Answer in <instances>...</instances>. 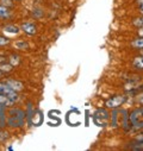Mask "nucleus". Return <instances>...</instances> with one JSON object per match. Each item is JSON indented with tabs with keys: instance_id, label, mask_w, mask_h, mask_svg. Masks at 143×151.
Here are the masks:
<instances>
[{
	"instance_id": "f257e3e1",
	"label": "nucleus",
	"mask_w": 143,
	"mask_h": 151,
	"mask_svg": "<svg viewBox=\"0 0 143 151\" xmlns=\"http://www.w3.org/2000/svg\"><path fill=\"white\" fill-rule=\"evenodd\" d=\"M0 94H4L6 95L13 104H16L18 100H19V95H18V92H16L14 89H12L10 86H7L4 81L0 82Z\"/></svg>"
},
{
	"instance_id": "f03ea898",
	"label": "nucleus",
	"mask_w": 143,
	"mask_h": 151,
	"mask_svg": "<svg viewBox=\"0 0 143 151\" xmlns=\"http://www.w3.org/2000/svg\"><path fill=\"white\" fill-rule=\"evenodd\" d=\"M125 100H126V96H124V95H115L111 99L106 100L105 106L107 108H118L119 106H122L124 104Z\"/></svg>"
},
{
	"instance_id": "7ed1b4c3",
	"label": "nucleus",
	"mask_w": 143,
	"mask_h": 151,
	"mask_svg": "<svg viewBox=\"0 0 143 151\" xmlns=\"http://www.w3.org/2000/svg\"><path fill=\"white\" fill-rule=\"evenodd\" d=\"M24 120L23 118L19 117H14V116H9V118H6V126H10L12 129H18L22 127L24 125Z\"/></svg>"
},
{
	"instance_id": "20e7f679",
	"label": "nucleus",
	"mask_w": 143,
	"mask_h": 151,
	"mask_svg": "<svg viewBox=\"0 0 143 151\" xmlns=\"http://www.w3.org/2000/svg\"><path fill=\"white\" fill-rule=\"evenodd\" d=\"M94 118H100V122H98V125L105 126L107 120H109V113H107L105 109H98L94 113Z\"/></svg>"
},
{
	"instance_id": "39448f33",
	"label": "nucleus",
	"mask_w": 143,
	"mask_h": 151,
	"mask_svg": "<svg viewBox=\"0 0 143 151\" xmlns=\"http://www.w3.org/2000/svg\"><path fill=\"white\" fill-rule=\"evenodd\" d=\"M142 118H143V106L139 107V108L134 109V111L131 112V114H130V120H131L132 124L139 122Z\"/></svg>"
},
{
	"instance_id": "423d86ee",
	"label": "nucleus",
	"mask_w": 143,
	"mask_h": 151,
	"mask_svg": "<svg viewBox=\"0 0 143 151\" xmlns=\"http://www.w3.org/2000/svg\"><path fill=\"white\" fill-rule=\"evenodd\" d=\"M4 82L7 86H10L12 89H14L16 92H19V91H22L24 88V85L22 82H19L18 80H14V79H6Z\"/></svg>"
},
{
	"instance_id": "0eeeda50",
	"label": "nucleus",
	"mask_w": 143,
	"mask_h": 151,
	"mask_svg": "<svg viewBox=\"0 0 143 151\" xmlns=\"http://www.w3.org/2000/svg\"><path fill=\"white\" fill-rule=\"evenodd\" d=\"M20 30L24 31L26 35H35L36 32H37V29H36V25L32 24V23H24L22 26H20Z\"/></svg>"
},
{
	"instance_id": "6e6552de",
	"label": "nucleus",
	"mask_w": 143,
	"mask_h": 151,
	"mask_svg": "<svg viewBox=\"0 0 143 151\" xmlns=\"http://www.w3.org/2000/svg\"><path fill=\"white\" fill-rule=\"evenodd\" d=\"M19 27L16 26V25H12V24H7V25H4L3 26V31L5 33H12V35H17L19 33Z\"/></svg>"
},
{
	"instance_id": "1a4fd4ad",
	"label": "nucleus",
	"mask_w": 143,
	"mask_h": 151,
	"mask_svg": "<svg viewBox=\"0 0 143 151\" xmlns=\"http://www.w3.org/2000/svg\"><path fill=\"white\" fill-rule=\"evenodd\" d=\"M11 17V10L10 7H6L0 4V18L1 19H9Z\"/></svg>"
},
{
	"instance_id": "9d476101",
	"label": "nucleus",
	"mask_w": 143,
	"mask_h": 151,
	"mask_svg": "<svg viewBox=\"0 0 143 151\" xmlns=\"http://www.w3.org/2000/svg\"><path fill=\"white\" fill-rule=\"evenodd\" d=\"M0 70H1L4 74H9L13 70V65L9 62H3V63H0Z\"/></svg>"
},
{
	"instance_id": "9b49d317",
	"label": "nucleus",
	"mask_w": 143,
	"mask_h": 151,
	"mask_svg": "<svg viewBox=\"0 0 143 151\" xmlns=\"http://www.w3.org/2000/svg\"><path fill=\"white\" fill-rule=\"evenodd\" d=\"M0 104H1L3 106H5L6 108H7V107L10 108V107H12V106L14 105V104H13L6 95H4V94H0Z\"/></svg>"
},
{
	"instance_id": "f8f14e48",
	"label": "nucleus",
	"mask_w": 143,
	"mask_h": 151,
	"mask_svg": "<svg viewBox=\"0 0 143 151\" xmlns=\"http://www.w3.org/2000/svg\"><path fill=\"white\" fill-rule=\"evenodd\" d=\"M14 45H16V48H17V49H20V50L29 49V43H27V42H25V41H23V40L17 41V42L14 43Z\"/></svg>"
},
{
	"instance_id": "ddd939ff",
	"label": "nucleus",
	"mask_w": 143,
	"mask_h": 151,
	"mask_svg": "<svg viewBox=\"0 0 143 151\" xmlns=\"http://www.w3.org/2000/svg\"><path fill=\"white\" fill-rule=\"evenodd\" d=\"M9 138H10V133L4 129H0V143H5Z\"/></svg>"
},
{
	"instance_id": "4468645a",
	"label": "nucleus",
	"mask_w": 143,
	"mask_h": 151,
	"mask_svg": "<svg viewBox=\"0 0 143 151\" xmlns=\"http://www.w3.org/2000/svg\"><path fill=\"white\" fill-rule=\"evenodd\" d=\"M9 60H10V63H11L13 67H16V65H18V64L20 63V57H19L18 55H16V54H12Z\"/></svg>"
},
{
	"instance_id": "2eb2a0df",
	"label": "nucleus",
	"mask_w": 143,
	"mask_h": 151,
	"mask_svg": "<svg viewBox=\"0 0 143 151\" xmlns=\"http://www.w3.org/2000/svg\"><path fill=\"white\" fill-rule=\"evenodd\" d=\"M134 65L138 69H143V56H137L134 60Z\"/></svg>"
},
{
	"instance_id": "dca6fc26",
	"label": "nucleus",
	"mask_w": 143,
	"mask_h": 151,
	"mask_svg": "<svg viewBox=\"0 0 143 151\" xmlns=\"http://www.w3.org/2000/svg\"><path fill=\"white\" fill-rule=\"evenodd\" d=\"M11 43L10 38H7V37L3 36V35H0V48H3V47H6Z\"/></svg>"
},
{
	"instance_id": "f3484780",
	"label": "nucleus",
	"mask_w": 143,
	"mask_h": 151,
	"mask_svg": "<svg viewBox=\"0 0 143 151\" xmlns=\"http://www.w3.org/2000/svg\"><path fill=\"white\" fill-rule=\"evenodd\" d=\"M132 45L137 49H143V37H141V38H137L132 42Z\"/></svg>"
},
{
	"instance_id": "a211bd4d",
	"label": "nucleus",
	"mask_w": 143,
	"mask_h": 151,
	"mask_svg": "<svg viewBox=\"0 0 143 151\" xmlns=\"http://www.w3.org/2000/svg\"><path fill=\"white\" fill-rule=\"evenodd\" d=\"M0 3H1V5L10 7V9L14 6V0H0Z\"/></svg>"
},
{
	"instance_id": "6ab92c4d",
	"label": "nucleus",
	"mask_w": 143,
	"mask_h": 151,
	"mask_svg": "<svg viewBox=\"0 0 143 151\" xmlns=\"http://www.w3.org/2000/svg\"><path fill=\"white\" fill-rule=\"evenodd\" d=\"M134 25L136 27H142L143 26V17H138L134 19Z\"/></svg>"
},
{
	"instance_id": "aec40b11",
	"label": "nucleus",
	"mask_w": 143,
	"mask_h": 151,
	"mask_svg": "<svg viewBox=\"0 0 143 151\" xmlns=\"http://www.w3.org/2000/svg\"><path fill=\"white\" fill-rule=\"evenodd\" d=\"M134 129H135V130H141V129H143V122H142V123H139V122L135 123V124H134Z\"/></svg>"
},
{
	"instance_id": "412c9836",
	"label": "nucleus",
	"mask_w": 143,
	"mask_h": 151,
	"mask_svg": "<svg viewBox=\"0 0 143 151\" xmlns=\"http://www.w3.org/2000/svg\"><path fill=\"white\" fill-rule=\"evenodd\" d=\"M137 3L139 5V12L143 14V0H137Z\"/></svg>"
},
{
	"instance_id": "4be33fe9",
	"label": "nucleus",
	"mask_w": 143,
	"mask_h": 151,
	"mask_svg": "<svg viewBox=\"0 0 143 151\" xmlns=\"http://www.w3.org/2000/svg\"><path fill=\"white\" fill-rule=\"evenodd\" d=\"M138 102H139V104H143V93L138 96Z\"/></svg>"
},
{
	"instance_id": "5701e85b",
	"label": "nucleus",
	"mask_w": 143,
	"mask_h": 151,
	"mask_svg": "<svg viewBox=\"0 0 143 151\" xmlns=\"http://www.w3.org/2000/svg\"><path fill=\"white\" fill-rule=\"evenodd\" d=\"M139 29H141V30L138 31V35H139L141 37H143V26H142V27H139Z\"/></svg>"
},
{
	"instance_id": "b1692460",
	"label": "nucleus",
	"mask_w": 143,
	"mask_h": 151,
	"mask_svg": "<svg viewBox=\"0 0 143 151\" xmlns=\"http://www.w3.org/2000/svg\"><path fill=\"white\" fill-rule=\"evenodd\" d=\"M0 109H4V111H6V107H5V106H3L1 104H0Z\"/></svg>"
},
{
	"instance_id": "393cba45",
	"label": "nucleus",
	"mask_w": 143,
	"mask_h": 151,
	"mask_svg": "<svg viewBox=\"0 0 143 151\" xmlns=\"http://www.w3.org/2000/svg\"><path fill=\"white\" fill-rule=\"evenodd\" d=\"M3 75H4V73H3L1 70H0V79H1V78H3Z\"/></svg>"
},
{
	"instance_id": "a878e982",
	"label": "nucleus",
	"mask_w": 143,
	"mask_h": 151,
	"mask_svg": "<svg viewBox=\"0 0 143 151\" xmlns=\"http://www.w3.org/2000/svg\"><path fill=\"white\" fill-rule=\"evenodd\" d=\"M14 1H19V0H14Z\"/></svg>"
},
{
	"instance_id": "bb28decb",
	"label": "nucleus",
	"mask_w": 143,
	"mask_h": 151,
	"mask_svg": "<svg viewBox=\"0 0 143 151\" xmlns=\"http://www.w3.org/2000/svg\"><path fill=\"white\" fill-rule=\"evenodd\" d=\"M142 54H143V50H142Z\"/></svg>"
}]
</instances>
